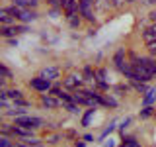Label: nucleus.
<instances>
[{"label":"nucleus","instance_id":"obj_20","mask_svg":"<svg viewBox=\"0 0 156 147\" xmlns=\"http://www.w3.org/2000/svg\"><path fill=\"white\" fill-rule=\"evenodd\" d=\"M6 114H8V116H12V118H20V116H26V114H27V110L14 106V108H8V112H6Z\"/></svg>","mask_w":156,"mask_h":147},{"label":"nucleus","instance_id":"obj_47","mask_svg":"<svg viewBox=\"0 0 156 147\" xmlns=\"http://www.w3.org/2000/svg\"><path fill=\"white\" fill-rule=\"evenodd\" d=\"M0 124H2V118H0Z\"/></svg>","mask_w":156,"mask_h":147},{"label":"nucleus","instance_id":"obj_30","mask_svg":"<svg viewBox=\"0 0 156 147\" xmlns=\"http://www.w3.org/2000/svg\"><path fill=\"white\" fill-rule=\"evenodd\" d=\"M12 102H14V106H18V108H27L29 106V102L23 100V98H18V100H12Z\"/></svg>","mask_w":156,"mask_h":147},{"label":"nucleus","instance_id":"obj_48","mask_svg":"<svg viewBox=\"0 0 156 147\" xmlns=\"http://www.w3.org/2000/svg\"><path fill=\"white\" fill-rule=\"evenodd\" d=\"M154 88H156V86H154Z\"/></svg>","mask_w":156,"mask_h":147},{"label":"nucleus","instance_id":"obj_18","mask_svg":"<svg viewBox=\"0 0 156 147\" xmlns=\"http://www.w3.org/2000/svg\"><path fill=\"white\" fill-rule=\"evenodd\" d=\"M96 114V108H88V110L84 112V116H82V120H80V124L84 126V127H88L90 126V122H92V116Z\"/></svg>","mask_w":156,"mask_h":147},{"label":"nucleus","instance_id":"obj_41","mask_svg":"<svg viewBox=\"0 0 156 147\" xmlns=\"http://www.w3.org/2000/svg\"><path fill=\"white\" fill-rule=\"evenodd\" d=\"M148 18H150V20H152V24H156V8H154V10H152V12H150V14H148Z\"/></svg>","mask_w":156,"mask_h":147},{"label":"nucleus","instance_id":"obj_36","mask_svg":"<svg viewBox=\"0 0 156 147\" xmlns=\"http://www.w3.org/2000/svg\"><path fill=\"white\" fill-rule=\"evenodd\" d=\"M82 139H84L86 143H92V141H94V135H92V134H84V135H82Z\"/></svg>","mask_w":156,"mask_h":147},{"label":"nucleus","instance_id":"obj_49","mask_svg":"<svg viewBox=\"0 0 156 147\" xmlns=\"http://www.w3.org/2000/svg\"><path fill=\"white\" fill-rule=\"evenodd\" d=\"M154 116H156V114H154Z\"/></svg>","mask_w":156,"mask_h":147},{"label":"nucleus","instance_id":"obj_46","mask_svg":"<svg viewBox=\"0 0 156 147\" xmlns=\"http://www.w3.org/2000/svg\"><path fill=\"white\" fill-rule=\"evenodd\" d=\"M127 2H136V0H127Z\"/></svg>","mask_w":156,"mask_h":147},{"label":"nucleus","instance_id":"obj_32","mask_svg":"<svg viewBox=\"0 0 156 147\" xmlns=\"http://www.w3.org/2000/svg\"><path fill=\"white\" fill-rule=\"evenodd\" d=\"M129 90H131V86H127V85H117L115 86V92H121V94H127Z\"/></svg>","mask_w":156,"mask_h":147},{"label":"nucleus","instance_id":"obj_37","mask_svg":"<svg viewBox=\"0 0 156 147\" xmlns=\"http://www.w3.org/2000/svg\"><path fill=\"white\" fill-rule=\"evenodd\" d=\"M47 141H49V143H58V141H61V135H51Z\"/></svg>","mask_w":156,"mask_h":147},{"label":"nucleus","instance_id":"obj_31","mask_svg":"<svg viewBox=\"0 0 156 147\" xmlns=\"http://www.w3.org/2000/svg\"><path fill=\"white\" fill-rule=\"evenodd\" d=\"M61 90H62V86H61V85H55V82H53V86L49 88V94L57 96V94H58V92H61Z\"/></svg>","mask_w":156,"mask_h":147},{"label":"nucleus","instance_id":"obj_11","mask_svg":"<svg viewBox=\"0 0 156 147\" xmlns=\"http://www.w3.org/2000/svg\"><path fill=\"white\" fill-rule=\"evenodd\" d=\"M12 4L18 6V8H33V10H35L37 4H39V0H12Z\"/></svg>","mask_w":156,"mask_h":147},{"label":"nucleus","instance_id":"obj_27","mask_svg":"<svg viewBox=\"0 0 156 147\" xmlns=\"http://www.w3.org/2000/svg\"><path fill=\"white\" fill-rule=\"evenodd\" d=\"M104 100H105V108H117L119 106V102H117L113 96H109V94H104Z\"/></svg>","mask_w":156,"mask_h":147},{"label":"nucleus","instance_id":"obj_14","mask_svg":"<svg viewBox=\"0 0 156 147\" xmlns=\"http://www.w3.org/2000/svg\"><path fill=\"white\" fill-rule=\"evenodd\" d=\"M119 147H140V141L136 139V137H133V135H129V137H121V145Z\"/></svg>","mask_w":156,"mask_h":147},{"label":"nucleus","instance_id":"obj_35","mask_svg":"<svg viewBox=\"0 0 156 147\" xmlns=\"http://www.w3.org/2000/svg\"><path fill=\"white\" fill-rule=\"evenodd\" d=\"M146 47H148V51L152 53V55H156V39H154V41H150V43H146Z\"/></svg>","mask_w":156,"mask_h":147},{"label":"nucleus","instance_id":"obj_5","mask_svg":"<svg viewBox=\"0 0 156 147\" xmlns=\"http://www.w3.org/2000/svg\"><path fill=\"white\" fill-rule=\"evenodd\" d=\"M37 18H39V14H37L33 8H20V16H18V22H20V24L35 22Z\"/></svg>","mask_w":156,"mask_h":147},{"label":"nucleus","instance_id":"obj_13","mask_svg":"<svg viewBox=\"0 0 156 147\" xmlns=\"http://www.w3.org/2000/svg\"><path fill=\"white\" fill-rule=\"evenodd\" d=\"M16 26V24H14ZM14 26H0V37L10 39V37H16V28Z\"/></svg>","mask_w":156,"mask_h":147},{"label":"nucleus","instance_id":"obj_16","mask_svg":"<svg viewBox=\"0 0 156 147\" xmlns=\"http://www.w3.org/2000/svg\"><path fill=\"white\" fill-rule=\"evenodd\" d=\"M82 77H84L86 82H92L94 85V77H96V69H92L90 65H86L84 69H82Z\"/></svg>","mask_w":156,"mask_h":147},{"label":"nucleus","instance_id":"obj_23","mask_svg":"<svg viewBox=\"0 0 156 147\" xmlns=\"http://www.w3.org/2000/svg\"><path fill=\"white\" fill-rule=\"evenodd\" d=\"M156 114V108L154 106H143V110H140V118H143V120H144V118H150V116H154Z\"/></svg>","mask_w":156,"mask_h":147},{"label":"nucleus","instance_id":"obj_17","mask_svg":"<svg viewBox=\"0 0 156 147\" xmlns=\"http://www.w3.org/2000/svg\"><path fill=\"white\" fill-rule=\"evenodd\" d=\"M115 130H117L115 122H111V124H109V126H107L105 130H104V131H101V134H100V137H98V141H101V143H104V139H107V135H111V134H113Z\"/></svg>","mask_w":156,"mask_h":147},{"label":"nucleus","instance_id":"obj_6","mask_svg":"<svg viewBox=\"0 0 156 147\" xmlns=\"http://www.w3.org/2000/svg\"><path fill=\"white\" fill-rule=\"evenodd\" d=\"M107 71L105 69H96V77H94V86L100 88V90H107L109 88V82L105 81Z\"/></svg>","mask_w":156,"mask_h":147},{"label":"nucleus","instance_id":"obj_3","mask_svg":"<svg viewBox=\"0 0 156 147\" xmlns=\"http://www.w3.org/2000/svg\"><path fill=\"white\" fill-rule=\"evenodd\" d=\"M29 86H31L33 90H37V92H49V88L53 86V81H47V78L37 75V77L29 78Z\"/></svg>","mask_w":156,"mask_h":147},{"label":"nucleus","instance_id":"obj_38","mask_svg":"<svg viewBox=\"0 0 156 147\" xmlns=\"http://www.w3.org/2000/svg\"><path fill=\"white\" fill-rule=\"evenodd\" d=\"M0 100H8V90L0 88Z\"/></svg>","mask_w":156,"mask_h":147},{"label":"nucleus","instance_id":"obj_10","mask_svg":"<svg viewBox=\"0 0 156 147\" xmlns=\"http://www.w3.org/2000/svg\"><path fill=\"white\" fill-rule=\"evenodd\" d=\"M129 82H131V86H133L139 94H146V92L150 90L148 82H143V81H129Z\"/></svg>","mask_w":156,"mask_h":147},{"label":"nucleus","instance_id":"obj_21","mask_svg":"<svg viewBox=\"0 0 156 147\" xmlns=\"http://www.w3.org/2000/svg\"><path fill=\"white\" fill-rule=\"evenodd\" d=\"M62 108L68 110L70 114H80V106H78L76 102H62Z\"/></svg>","mask_w":156,"mask_h":147},{"label":"nucleus","instance_id":"obj_28","mask_svg":"<svg viewBox=\"0 0 156 147\" xmlns=\"http://www.w3.org/2000/svg\"><path fill=\"white\" fill-rule=\"evenodd\" d=\"M0 77H4V78H12L14 75H12V71L4 65V63H0Z\"/></svg>","mask_w":156,"mask_h":147},{"label":"nucleus","instance_id":"obj_33","mask_svg":"<svg viewBox=\"0 0 156 147\" xmlns=\"http://www.w3.org/2000/svg\"><path fill=\"white\" fill-rule=\"evenodd\" d=\"M47 4L51 8H61V4H62V0H47Z\"/></svg>","mask_w":156,"mask_h":147},{"label":"nucleus","instance_id":"obj_39","mask_svg":"<svg viewBox=\"0 0 156 147\" xmlns=\"http://www.w3.org/2000/svg\"><path fill=\"white\" fill-rule=\"evenodd\" d=\"M74 147H86V141L80 137V139H76V141H74Z\"/></svg>","mask_w":156,"mask_h":147},{"label":"nucleus","instance_id":"obj_34","mask_svg":"<svg viewBox=\"0 0 156 147\" xmlns=\"http://www.w3.org/2000/svg\"><path fill=\"white\" fill-rule=\"evenodd\" d=\"M125 2H127V0H109V4H111L113 8H121Z\"/></svg>","mask_w":156,"mask_h":147},{"label":"nucleus","instance_id":"obj_22","mask_svg":"<svg viewBox=\"0 0 156 147\" xmlns=\"http://www.w3.org/2000/svg\"><path fill=\"white\" fill-rule=\"evenodd\" d=\"M82 20H84V18H82L80 14H76V16H70V18H68V26H70L72 29H76V28H80Z\"/></svg>","mask_w":156,"mask_h":147},{"label":"nucleus","instance_id":"obj_29","mask_svg":"<svg viewBox=\"0 0 156 147\" xmlns=\"http://www.w3.org/2000/svg\"><path fill=\"white\" fill-rule=\"evenodd\" d=\"M14 28H16V36H18V33H27L29 32L27 24H18V26H14Z\"/></svg>","mask_w":156,"mask_h":147},{"label":"nucleus","instance_id":"obj_1","mask_svg":"<svg viewBox=\"0 0 156 147\" xmlns=\"http://www.w3.org/2000/svg\"><path fill=\"white\" fill-rule=\"evenodd\" d=\"M45 122L41 120V118H37V116H20V118H14V126H20V127H26V130H31V131H35L39 130Z\"/></svg>","mask_w":156,"mask_h":147},{"label":"nucleus","instance_id":"obj_45","mask_svg":"<svg viewBox=\"0 0 156 147\" xmlns=\"http://www.w3.org/2000/svg\"><path fill=\"white\" fill-rule=\"evenodd\" d=\"M16 147H29L27 143H16Z\"/></svg>","mask_w":156,"mask_h":147},{"label":"nucleus","instance_id":"obj_43","mask_svg":"<svg viewBox=\"0 0 156 147\" xmlns=\"http://www.w3.org/2000/svg\"><path fill=\"white\" fill-rule=\"evenodd\" d=\"M66 137H68V139H72V137H76V131H66Z\"/></svg>","mask_w":156,"mask_h":147},{"label":"nucleus","instance_id":"obj_40","mask_svg":"<svg viewBox=\"0 0 156 147\" xmlns=\"http://www.w3.org/2000/svg\"><path fill=\"white\" fill-rule=\"evenodd\" d=\"M104 147H115V143H113V139H104Z\"/></svg>","mask_w":156,"mask_h":147},{"label":"nucleus","instance_id":"obj_44","mask_svg":"<svg viewBox=\"0 0 156 147\" xmlns=\"http://www.w3.org/2000/svg\"><path fill=\"white\" fill-rule=\"evenodd\" d=\"M6 81H8V78H4V77H0V88H4V86H6Z\"/></svg>","mask_w":156,"mask_h":147},{"label":"nucleus","instance_id":"obj_25","mask_svg":"<svg viewBox=\"0 0 156 147\" xmlns=\"http://www.w3.org/2000/svg\"><path fill=\"white\" fill-rule=\"evenodd\" d=\"M131 122H133V118H131V116H127L125 120L121 122V126H117V131H119L121 135H125V130H127V127L131 126Z\"/></svg>","mask_w":156,"mask_h":147},{"label":"nucleus","instance_id":"obj_7","mask_svg":"<svg viewBox=\"0 0 156 147\" xmlns=\"http://www.w3.org/2000/svg\"><path fill=\"white\" fill-rule=\"evenodd\" d=\"M39 77L47 78V81H58V77H61V69L55 67V65H49V67H43L41 73H39Z\"/></svg>","mask_w":156,"mask_h":147},{"label":"nucleus","instance_id":"obj_19","mask_svg":"<svg viewBox=\"0 0 156 147\" xmlns=\"http://www.w3.org/2000/svg\"><path fill=\"white\" fill-rule=\"evenodd\" d=\"M143 61H144L146 69H148V71L156 77V57H143Z\"/></svg>","mask_w":156,"mask_h":147},{"label":"nucleus","instance_id":"obj_4","mask_svg":"<svg viewBox=\"0 0 156 147\" xmlns=\"http://www.w3.org/2000/svg\"><path fill=\"white\" fill-rule=\"evenodd\" d=\"M39 100H41V106L43 108H49V110H55V108H58V106H62V102L58 100L57 96H53V94H45V92H41V98H39Z\"/></svg>","mask_w":156,"mask_h":147},{"label":"nucleus","instance_id":"obj_12","mask_svg":"<svg viewBox=\"0 0 156 147\" xmlns=\"http://www.w3.org/2000/svg\"><path fill=\"white\" fill-rule=\"evenodd\" d=\"M154 102H156V88H150V90L143 96L140 104H143V106H152Z\"/></svg>","mask_w":156,"mask_h":147},{"label":"nucleus","instance_id":"obj_8","mask_svg":"<svg viewBox=\"0 0 156 147\" xmlns=\"http://www.w3.org/2000/svg\"><path fill=\"white\" fill-rule=\"evenodd\" d=\"M125 63H127V51H125L123 47H119L115 51V55H113V65L117 67V71H121Z\"/></svg>","mask_w":156,"mask_h":147},{"label":"nucleus","instance_id":"obj_2","mask_svg":"<svg viewBox=\"0 0 156 147\" xmlns=\"http://www.w3.org/2000/svg\"><path fill=\"white\" fill-rule=\"evenodd\" d=\"M84 77H82V73H70V75H66L62 78V88L68 92H74L76 88H82L84 86Z\"/></svg>","mask_w":156,"mask_h":147},{"label":"nucleus","instance_id":"obj_24","mask_svg":"<svg viewBox=\"0 0 156 147\" xmlns=\"http://www.w3.org/2000/svg\"><path fill=\"white\" fill-rule=\"evenodd\" d=\"M57 98H58L61 102H74V100H72V92L65 90V88H62V90H61V92L57 94Z\"/></svg>","mask_w":156,"mask_h":147},{"label":"nucleus","instance_id":"obj_26","mask_svg":"<svg viewBox=\"0 0 156 147\" xmlns=\"http://www.w3.org/2000/svg\"><path fill=\"white\" fill-rule=\"evenodd\" d=\"M8 98L10 100H18V98H23V92L20 88H10L8 90Z\"/></svg>","mask_w":156,"mask_h":147},{"label":"nucleus","instance_id":"obj_15","mask_svg":"<svg viewBox=\"0 0 156 147\" xmlns=\"http://www.w3.org/2000/svg\"><path fill=\"white\" fill-rule=\"evenodd\" d=\"M0 26H14V18L6 12V8H0Z\"/></svg>","mask_w":156,"mask_h":147},{"label":"nucleus","instance_id":"obj_42","mask_svg":"<svg viewBox=\"0 0 156 147\" xmlns=\"http://www.w3.org/2000/svg\"><path fill=\"white\" fill-rule=\"evenodd\" d=\"M8 43H10V45H14V47H18V39H16V37H10Z\"/></svg>","mask_w":156,"mask_h":147},{"label":"nucleus","instance_id":"obj_9","mask_svg":"<svg viewBox=\"0 0 156 147\" xmlns=\"http://www.w3.org/2000/svg\"><path fill=\"white\" fill-rule=\"evenodd\" d=\"M12 130H14V137H22V139H31L33 131L31 130H26V127H20V126H14L12 124Z\"/></svg>","mask_w":156,"mask_h":147}]
</instances>
